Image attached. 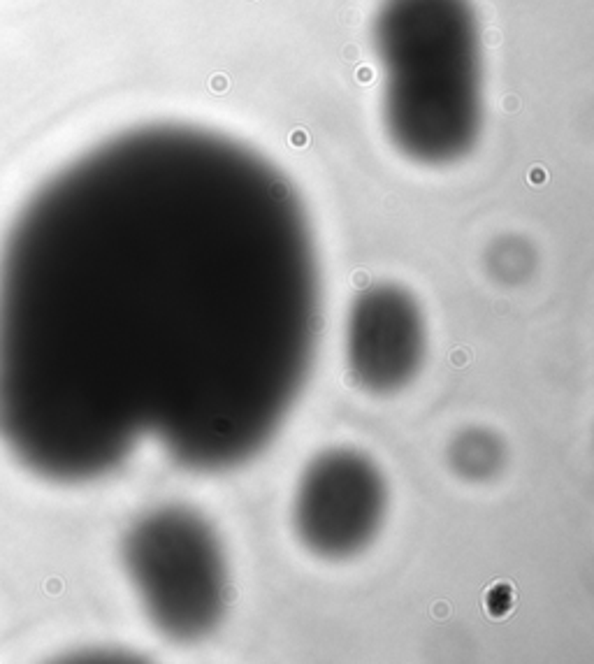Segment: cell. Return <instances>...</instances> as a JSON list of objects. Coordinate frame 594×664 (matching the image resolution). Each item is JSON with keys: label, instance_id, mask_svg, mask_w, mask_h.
Here are the masks:
<instances>
[{"label": "cell", "instance_id": "7a4b0ae2", "mask_svg": "<svg viewBox=\"0 0 594 664\" xmlns=\"http://www.w3.org/2000/svg\"><path fill=\"white\" fill-rule=\"evenodd\" d=\"M388 137L420 165H451L483 126L480 35L471 0H383L374 21Z\"/></svg>", "mask_w": 594, "mask_h": 664}, {"label": "cell", "instance_id": "3957f363", "mask_svg": "<svg viewBox=\"0 0 594 664\" xmlns=\"http://www.w3.org/2000/svg\"><path fill=\"white\" fill-rule=\"evenodd\" d=\"M123 565L158 632L200 641L218 627L230 599L228 557L216 527L200 511L165 504L130 525Z\"/></svg>", "mask_w": 594, "mask_h": 664}, {"label": "cell", "instance_id": "8992f818", "mask_svg": "<svg viewBox=\"0 0 594 664\" xmlns=\"http://www.w3.org/2000/svg\"><path fill=\"white\" fill-rule=\"evenodd\" d=\"M448 465L464 481H490L506 465V446L488 428H467L448 444Z\"/></svg>", "mask_w": 594, "mask_h": 664}, {"label": "cell", "instance_id": "277c9868", "mask_svg": "<svg viewBox=\"0 0 594 664\" xmlns=\"http://www.w3.org/2000/svg\"><path fill=\"white\" fill-rule=\"evenodd\" d=\"M388 513V483L367 453L327 448L307 462L292 497L297 541L320 560H351L376 541Z\"/></svg>", "mask_w": 594, "mask_h": 664}, {"label": "cell", "instance_id": "6da1fadb", "mask_svg": "<svg viewBox=\"0 0 594 664\" xmlns=\"http://www.w3.org/2000/svg\"><path fill=\"white\" fill-rule=\"evenodd\" d=\"M323 286L286 174L209 128L148 123L40 184L0 247V441L58 483L154 439L246 465L314 367Z\"/></svg>", "mask_w": 594, "mask_h": 664}, {"label": "cell", "instance_id": "52a82bcc", "mask_svg": "<svg viewBox=\"0 0 594 664\" xmlns=\"http://www.w3.org/2000/svg\"><path fill=\"white\" fill-rule=\"evenodd\" d=\"M513 606V592L506 585H497L488 592V613L490 615H504Z\"/></svg>", "mask_w": 594, "mask_h": 664}, {"label": "cell", "instance_id": "5b68a950", "mask_svg": "<svg viewBox=\"0 0 594 664\" xmlns=\"http://www.w3.org/2000/svg\"><path fill=\"white\" fill-rule=\"evenodd\" d=\"M344 356L353 383L369 395L402 393L427 356V325L418 300L399 284H374L351 302Z\"/></svg>", "mask_w": 594, "mask_h": 664}]
</instances>
